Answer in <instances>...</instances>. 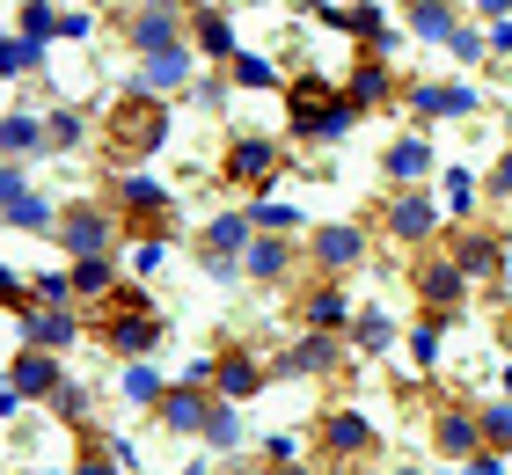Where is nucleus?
<instances>
[{"instance_id": "nucleus-1", "label": "nucleus", "mask_w": 512, "mask_h": 475, "mask_svg": "<svg viewBox=\"0 0 512 475\" xmlns=\"http://www.w3.org/2000/svg\"><path fill=\"white\" fill-rule=\"evenodd\" d=\"M88 329L103 337V351H118V359H147L161 344V307L147 300V285H110L103 300H88Z\"/></svg>"}, {"instance_id": "nucleus-2", "label": "nucleus", "mask_w": 512, "mask_h": 475, "mask_svg": "<svg viewBox=\"0 0 512 475\" xmlns=\"http://www.w3.org/2000/svg\"><path fill=\"white\" fill-rule=\"evenodd\" d=\"M352 125H359V103L322 74V66H300L286 81V132L293 139H344Z\"/></svg>"}, {"instance_id": "nucleus-3", "label": "nucleus", "mask_w": 512, "mask_h": 475, "mask_svg": "<svg viewBox=\"0 0 512 475\" xmlns=\"http://www.w3.org/2000/svg\"><path fill=\"white\" fill-rule=\"evenodd\" d=\"M161 139H169V103H161V95L132 88V95L110 103V117H103V154L110 161H147Z\"/></svg>"}, {"instance_id": "nucleus-4", "label": "nucleus", "mask_w": 512, "mask_h": 475, "mask_svg": "<svg viewBox=\"0 0 512 475\" xmlns=\"http://www.w3.org/2000/svg\"><path fill=\"white\" fill-rule=\"evenodd\" d=\"M118 234H125V220L110 212V198H81V205L59 212V249L74 256V264H81V256H110Z\"/></svg>"}, {"instance_id": "nucleus-5", "label": "nucleus", "mask_w": 512, "mask_h": 475, "mask_svg": "<svg viewBox=\"0 0 512 475\" xmlns=\"http://www.w3.org/2000/svg\"><path fill=\"white\" fill-rule=\"evenodd\" d=\"M110 212L125 220L132 242H161V227H169V190L147 183V176H118L110 183Z\"/></svg>"}, {"instance_id": "nucleus-6", "label": "nucleus", "mask_w": 512, "mask_h": 475, "mask_svg": "<svg viewBox=\"0 0 512 475\" xmlns=\"http://www.w3.org/2000/svg\"><path fill=\"white\" fill-rule=\"evenodd\" d=\"M198 15V0H161V8H139L125 22V37H132V52L139 59H154V52H176L183 44V22Z\"/></svg>"}, {"instance_id": "nucleus-7", "label": "nucleus", "mask_w": 512, "mask_h": 475, "mask_svg": "<svg viewBox=\"0 0 512 475\" xmlns=\"http://www.w3.org/2000/svg\"><path fill=\"white\" fill-rule=\"evenodd\" d=\"M315 439H322V454H330V461H374L381 454V432L359 410H322Z\"/></svg>"}, {"instance_id": "nucleus-8", "label": "nucleus", "mask_w": 512, "mask_h": 475, "mask_svg": "<svg viewBox=\"0 0 512 475\" xmlns=\"http://www.w3.org/2000/svg\"><path fill=\"white\" fill-rule=\"evenodd\" d=\"M410 285H417V300H425L432 315H461V293H469V271H461L454 256H417V264H410Z\"/></svg>"}, {"instance_id": "nucleus-9", "label": "nucleus", "mask_w": 512, "mask_h": 475, "mask_svg": "<svg viewBox=\"0 0 512 475\" xmlns=\"http://www.w3.org/2000/svg\"><path fill=\"white\" fill-rule=\"evenodd\" d=\"M278 161H286V154H278V139L249 132V139H235V147H227L220 169H227V183H242V190H271V183H278Z\"/></svg>"}, {"instance_id": "nucleus-10", "label": "nucleus", "mask_w": 512, "mask_h": 475, "mask_svg": "<svg viewBox=\"0 0 512 475\" xmlns=\"http://www.w3.org/2000/svg\"><path fill=\"white\" fill-rule=\"evenodd\" d=\"M0 198H8V227H22V234H59V212L30 190L22 161H8V169H0Z\"/></svg>"}, {"instance_id": "nucleus-11", "label": "nucleus", "mask_w": 512, "mask_h": 475, "mask_svg": "<svg viewBox=\"0 0 512 475\" xmlns=\"http://www.w3.org/2000/svg\"><path fill=\"white\" fill-rule=\"evenodd\" d=\"M81 329H88V322L74 315V307H30V315L15 322V337L30 344V351H66V344L81 337Z\"/></svg>"}, {"instance_id": "nucleus-12", "label": "nucleus", "mask_w": 512, "mask_h": 475, "mask_svg": "<svg viewBox=\"0 0 512 475\" xmlns=\"http://www.w3.org/2000/svg\"><path fill=\"white\" fill-rule=\"evenodd\" d=\"M8 388L22 395V402H59V388H66V380H59V359H52V351H30V344H22L15 351V359H8Z\"/></svg>"}, {"instance_id": "nucleus-13", "label": "nucleus", "mask_w": 512, "mask_h": 475, "mask_svg": "<svg viewBox=\"0 0 512 475\" xmlns=\"http://www.w3.org/2000/svg\"><path fill=\"white\" fill-rule=\"evenodd\" d=\"M447 256H454L469 278H498V271H505V234H491V227H454Z\"/></svg>"}, {"instance_id": "nucleus-14", "label": "nucleus", "mask_w": 512, "mask_h": 475, "mask_svg": "<svg viewBox=\"0 0 512 475\" xmlns=\"http://www.w3.org/2000/svg\"><path fill=\"white\" fill-rule=\"evenodd\" d=\"M337 366H344V337H337V329H308V337L286 351V373L293 380H322V373H337Z\"/></svg>"}, {"instance_id": "nucleus-15", "label": "nucleus", "mask_w": 512, "mask_h": 475, "mask_svg": "<svg viewBox=\"0 0 512 475\" xmlns=\"http://www.w3.org/2000/svg\"><path fill=\"white\" fill-rule=\"evenodd\" d=\"M154 417L169 424V432H205V424H213V402H205V388H191V380H176V388L154 402Z\"/></svg>"}, {"instance_id": "nucleus-16", "label": "nucleus", "mask_w": 512, "mask_h": 475, "mask_svg": "<svg viewBox=\"0 0 512 475\" xmlns=\"http://www.w3.org/2000/svg\"><path fill=\"white\" fill-rule=\"evenodd\" d=\"M432 439H439V454H454V461H469V454H483V410H439V424H432Z\"/></svg>"}, {"instance_id": "nucleus-17", "label": "nucleus", "mask_w": 512, "mask_h": 475, "mask_svg": "<svg viewBox=\"0 0 512 475\" xmlns=\"http://www.w3.org/2000/svg\"><path fill=\"white\" fill-rule=\"evenodd\" d=\"M308 249H315V264H322V271H352L359 256H366V234H359L352 220H337V227H315V242H308Z\"/></svg>"}, {"instance_id": "nucleus-18", "label": "nucleus", "mask_w": 512, "mask_h": 475, "mask_svg": "<svg viewBox=\"0 0 512 475\" xmlns=\"http://www.w3.org/2000/svg\"><path fill=\"white\" fill-rule=\"evenodd\" d=\"M344 95H352L359 110H381L388 95H395V74H388V59L359 52V59H352V81H344Z\"/></svg>"}, {"instance_id": "nucleus-19", "label": "nucleus", "mask_w": 512, "mask_h": 475, "mask_svg": "<svg viewBox=\"0 0 512 475\" xmlns=\"http://www.w3.org/2000/svg\"><path fill=\"white\" fill-rule=\"evenodd\" d=\"M410 110H417V117H469V110H476V88H461V81H425V88H410Z\"/></svg>"}, {"instance_id": "nucleus-20", "label": "nucleus", "mask_w": 512, "mask_h": 475, "mask_svg": "<svg viewBox=\"0 0 512 475\" xmlns=\"http://www.w3.org/2000/svg\"><path fill=\"white\" fill-rule=\"evenodd\" d=\"M381 220H388L395 242H425V234H432V198H425V190H403V198H388Z\"/></svg>"}, {"instance_id": "nucleus-21", "label": "nucleus", "mask_w": 512, "mask_h": 475, "mask_svg": "<svg viewBox=\"0 0 512 475\" xmlns=\"http://www.w3.org/2000/svg\"><path fill=\"white\" fill-rule=\"evenodd\" d=\"M300 322H308V329H337V337H344L359 315H352V300H344V285H315V293L300 300Z\"/></svg>"}, {"instance_id": "nucleus-22", "label": "nucleus", "mask_w": 512, "mask_h": 475, "mask_svg": "<svg viewBox=\"0 0 512 475\" xmlns=\"http://www.w3.org/2000/svg\"><path fill=\"white\" fill-rule=\"evenodd\" d=\"M183 81H191V44L139 59V88H147V95H169V88H183Z\"/></svg>"}, {"instance_id": "nucleus-23", "label": "nucleus", "mask_w": 512, "mask_h": 475, "mask_svg": "<svg viewBox=\"0 0 512 475\" xmlns=\"http://www.w3.org/2000/svg\"><path fill=\"white\" fill-rule=\"evenodd\" d=\"M191 44H198L205 59H227V66L242 59V52H235V30H227V15L205 8V0H198V15H191Z\"/></svg>"}, {"instance_id": "nucleus-24", "label": "nucleus", "mask_w": 512, "mask_h": 475, "mask_svg": "<svg viewBox=\"0 0 512 475\" xmlns=\"http://www.w3.org/2000/svg\"><path fill=\"white\" fill-rule=\"evenodd\" d=\"M249 242H256V220H249V212H220V220L205 227V256H235V264H242Z\"/></svg>"}, {"instance_id": "nucleus-25", "label": "nucleus", "mask_w": 512, "mask_h": 475, "mask_svg": "<svg viewBox=\"0 0 512 475\" xmlns=\"http://www.w3.org/2000/svg\"><path fill=\"white\" fill-rule=\"evenodd\" d=\"M410 30L425 44H454L461 22H454V0H410Z\"/></svg>"}, {"instance_id": "nucleus-26", "label": "nucleus", "mask_w": 512, "mask_h": 475, "mask_svg": "<svg viewBox=\"0 0 512 475\" xmlns=\"http://www.w3.org/2000/svg\"><path fill=\"white\" fill-rule=\"evenodd\" d=\"M256 388H264V366H256L249 351H227V359H220V395L227 402H249Z\"/></svg>"}, {"instance_id": "nucleus-27", "label": "nucleus", "mask_w": 512, "mask_h": 475, "mask_svg": "<svg viewBox=\"0 0 512 475\" xmlns=\"http://www.w3.org/2000/svg\"><path fill=\"white\" fill-rule=\"evenodd\" d=\"M242 271H249V278H264V285H278V278L293 271V242H249Z\"/></svg>"}, {"instance_id": "nucleus-28", "label": "nucleus", "mask_w": 512, "mask_h": 475, "mask_svg": "<svg viewBox=\"0 0 512 475\" xmlns=\"http://www.w3.org/2000/svg\"><path fill=\"white\" fill-rule=\"evenodd\" d=\"M425 169H432V147H425L417 132H410V139H395V147H388V176L403 183V190H410L417 176H425Z\"/></svg>"}, {"instance_id": "nucleus-29", "label": "nucleus", "mask_w": 512, "mask_h": 475, "mask_svg": "<svg viewBox=\"0 0 512 475\" xmlns=\"http://www.w3.org/2000/svg\"><path fill=\"white\" fill-rule=\"evenodd\" d=\"M81 139H88L81 110H52V125H44V154H74Z\"/></svg>"}, {"instance_id": "nucleus-30", "label": "nucleus", "mask_w": 512, "mask_h": 475, "mask_svg": "<svg viewBox=\"0 0 512 475\" xmlns=\"http://www.w3.org/2000/svg\"><path fill=\"white\" fill-rule=\"evenodd\" d=\"M352 344L366 351V359H374V351H388V344H395V322L381 315V307H366V315L352 322Z\"/></svg>"}, {"instance_id": "nucleus-31", "label": "nucleus", "mask_w": 512, "mask_h": 475, "mask_svg": "<svg viewBox=\"0 0 512 475\" xmlns=\"http://www.w3.org/2000/svg\"><path fill=\"white\" fill-rule=\"evenodd\" d=\"M110 285H118V278H110V256H81V264H74V293L81 300H103Z\"/></svg>"}, {"instance_id": "nucleus-32", "label": "nucleus", "mask_w": 512, "mask_h": 475, "mask_svg": "<svg viewBox=\"0 0 512 475\" xmlns=\"http://www.w3.org/2000/svg\"><path fill=\"white\" fill-rule=\"evenodd\" d=\"M37 59H44V44H37V37H8V44H0V74H8V81H22Z\"/></svg>"}, {"instance_id": "nucleus-33", "label": "nucleus", "mask_w": 512, "mask_h": 475, "mask_svg": "<svg viewBox=\"0 0 512 475\" xmlns=\"http://www.w3.org/2000/svg\"><path fill=\"white\" fill-rule=\"evenodd\" d=\"M447 322H454V315H425V322L410 329V359H417V366L439 359V337H447Z\"/></svg>"}, {"instance_id": "nucleus-34", "label": "nucleus", "mask_w": 512, "mask_h": 475, "mask_svg": "<svg viewBox=\"0 0 512 475\" xmlns=\"http://www.w3.org/2000/svg\"><path fill=\"white\" fill-rule=\"evenodd\" d=\"M0 139H8V161H22V154H30V147H44V125H37V117H8V125H0Z\"/></svg>"}, {"instance_id": "nucleus-35", "label": "nucleus", "mask_w": 512, "mask_h": 475, "mask_svg": "<svg viewBox=\"0 0 512 475\" xmlns=\"http://www.w3.org/2000/svg\"><path fill=\"white\" fill-rule=\"evenodd\" d=\"M22 37H66V15H52V0H30V8H22Z\"/></svg>"}, {"instance_id": "nucleus-36", "label": "nucleus", "mask_w": 512, "mask_h": 475, "mask_svg": "<svg viewBox=\"0 0 512 475\" xmlns=\"http://www.w3.org/2000/svg\"><path fill=\"white\" fill-rule=\"evenodd\" d=\"M447 205H454V220L469 227V212H476V176L469 169H447Z\"/></svg>"}, {"instance_id": "nucleus-37", "label": "nucleus", "mask_w": 512, "mask_h": 475, "mask_svg": "<svg viewBox=\"0 0 512 475\" xmlns=\"http://www.w3.org/2000/svg\"><path fill=\"white\" fill-rule=\"evenodd\" d=\"M227 74H235L242 88H278V66H271V59H256V52H242L235 66H227Z\"/></svg>"}, {"instance_id": "nucleus-38", "label": "nucleus", "mask_w": 512, "mask_h": 475, "mask_svg": "<svg viewBox=\"0 0 512 475\" xmlns=\"http://www.w3.org/2000/svg\"><path fill=\"white\" fill-rule=\"evenodd\" d=\"M169 388H161V373L154 366H125V402H161Z\"/></svg>"}, {"instance_id": "nucleus-39", "label": "nucleus", "mask_w": 512, "mask_h": 475, "mask_svg": "<svg viewBox=\"0 0 512 475\" xmlns=\"http://www.w3.org/2000/svg\"><path fill=\"white\" fill-rule=\"evenodd\" d=\"M205 439H213V446H242V417H235V402H213V424H205Z\"/></svg>"}, {"instance_id": "nucleus-40", "label": "nucleus", "mask_w": 512, "mask_h": 475, "mask_svg": "<svg viewBox=\"0 0 512 475\" xmlns=\"http://www.w3.org/2000/svg\"><path fill=\"white\" fill-rule=\"evenodd\" d=\"M249 220L264 227V234H293V227H300V212H293V205H278V198H264V205L249 212Z\"/></svg>"}, {"instance_id": "nucleus-41", "label": "nucleus", "mask_w": 512, "mask_h": 475, "mask_svg": "<svg viewBox=\"0 0 512 475\" xmlns=\"http://www.w3.org/2000/svg\"><path fill=\"white\" fill-rule=\"evenodd\" d=\"M483 446H512V402H491V410H483Z\"/></svg>"}, {"instance_id": "nucleus-42", "label": "nucleus", "mask_w": 512, "mask_h": 475, "mask_svg": "<svg viewBox=\"0 0 512 475\" xmlns=\"http://www.w3.org/2000/svg\"><path fill=\"white\" fill-rule=\"evenodd\" d=\"M37 300L44 307H74V278L66 271H37Z\"/></svg>"}, {"instance_id": "nucleus-43", "label": "nucleus", "mask_w": 512, "mask_h": 475, "mask_svg": "<svg viewBox=\"0 0 512 475\" xmlns=\"http://www.w3.org/2000/svg\"><path fill=\"white\" fill-rule=\"evenodd\" d=\"M59 417L74 424V432H88V395L81 388H59Z\"/></svg>"}, {"instance_id": "nucleus-44", "label": "nucleus", "mask_w": 512, "mask_h": 475, "mask_svg": "<svg viewBox=\"0 0 512 475\" xmlns=\"http://www.w3.org/2000/svg\"><path fill=\"white\" fill-rule=\"evenodd\" d=\"M110 461H118V454H103V446L81 432V468H74V475H110Z\"/></svg>"}, {"instance_id": "nucleus-45", "label": "nucleus", "mask_w": 512, "mask_h": 475, "mask_svg": "<svg viewBox=\"0 0 512 475\" xmlns=\"http://www.w3.org/2000/svg\"><path fill=\"white\" fill-rule=\"evenodd\" d=\"M447 52H454V59H461V66H476V59H483V52H491V37H476V30H461V37H454V44H447Z\"/></svg>"}, {"instance_id": "nucleus-46", "label": "nucleus", "mask_w": 512, "mask_h": 475, "mask_svg": "<svg viewBox=\"0 0 512 475\" xmlns=\"http://www.w3.org/2000/svg\"><path fill=\"white\" fill-rule=\"evenodd\" d=\"M461 475H505V454H498V446H483V454H469Z\"/></svg>"}, {"instance_id": "nucleus-47", "label": "nucleus", "mask_w": 512, "mask_h": 475, "mask_svg": "<svg viewBox=\"0 0 512 475\" xmlns=\"http://www.w3.org/2000/svg\"><path fill=\"white\" fill-rule=\"evenodd\" d=\"M293 454H300V439H293V432H271V461H278V468H286Z\"/></svg>"}, {"instance_id": "nucleus-48", "label": "nucleus", "mask_w": 512, "mask_h": 475, "mask_svg": "<svg viewBox=\"0 0 512 475\" xmlns=\"http://www.w3.org/2000/svg\"><path fill=\"white\" fill-rule=\"evenodd\" d=\"M491 52H498V59L512 52V15H505V22H491Z\"/></svg>"}, {"instance_id": "nucleus-49", "label": "nucleus", "mask_w": 512, "mask_h": 475, "mask_svg": "<svg viewBox=\"0 0 512 475\" xmlns=\"http://www.w3.org/2000/svg\"><path fill=\"white\" fill-rule=\"evenodd\" d=\"M491 190H498V198H512V147H505V161H498V176H491Z\"/></svg>"}, {"instance_id": "nucleus-50", "label": "nucleus", "mask_w": 512, "mask_h": 475, "mask_svg": "<svg viewBox=\"0 0 512 475\" xmlns=\"http://www.w3.org/2000/svg\"><path fill=\"white\" fill-rule=\"evenodd\" d=\"M476 8L491 15V22H505V15H512V0H476Z\"/></svg>"}, {"instance_id": "nucleus-51", "label": "nucleus", "mask_w": 512, "mask_h": 475, "mask_svg": "<svg viewBox=\"0 0 512 475\" xmlns=\"http://www.w3.org/2000/svg\"><path fill=\"white\" fill-rule=\"evenodd\" d=\"M498 337H505V351H512V307H505V315H498Z\"/></svg>"}, {"instance_id": "nucleus-52", "label": "nucleus", "mask_w": 512, "mask_h": 475, "mask_svg": "<svg viewBox=\"0 0 512 475\" xmlns=\"http://www.w3.org/2000/svg\"><path fill=\"white\" fill-rule=\"evenodd\" d=\"M278 475H308V468H293V461H286V468H278Z\"/></svg>"}, {"instance_id": "nucleus-53", "label": "nucleus", "mask_w": 512, "mask_h": 475, "mask_svg": "<svg viewBox=\"0 0 512 475\" xmlns=\"http://www.w3.org/2000/svg\"><path fill=\"white\" fill-rule=\"evenodd\" d=\"M395 475H417V468H395Z\"/></svg>"}, {"instance_id": "nucleus-54", "label": "nucleus", "mask_w": 512, "mask_h": 475, "mask_svg": "<svg viewBox=\"0 0 512 475\" xmlns=\"http://www.w3.org/2000/svg\"><path fill=\"white\" fill-rule=\"evenodd\" d=\"M15 475H22V468H15Z\"/></svg>"}]
</instances>
